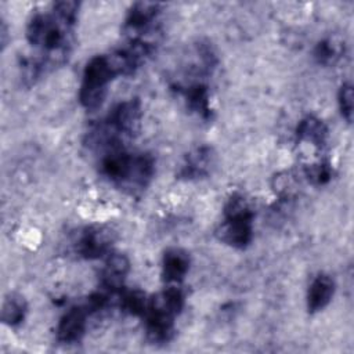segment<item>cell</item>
<instances>
[{"mask_svg":"<svg viewBox=\"0 0 354 354\" xmlns=\"http://www.w3.org/2000/svg\"><path fill=\"white\" fill-rule=\"evenodd\" d=\"M100 173L115 187L134 195L144 191L155 173V160L147 152H130L126 147L109 149L100 156Z\"/></svg>","mask_w":354,"mask_h":354,"instance_id":"cell-1","label":"cell"},{"mask_svg":"<svg viewBox=\"0 0 354 354\" xmlns=\"http://www.w3.org/2000/svg\"><path fill=\"white\" fill-rule=\"evenodd\" d=\"M142 111L138 100H126L116 104L108 115L87 134V145L91 149L104 151L122 148L126 141L137 136L141 127Z\"/></svg>","mask_w":354,"mask_h":354,"instance_id":"cell-2","label":"cell"},{"mask_svg":"<svg viewBox=\"0 0 354 354\" xmlns=\"http://www.w3.org/2000/svg\"><path fill=\"white\" fill-rule=\"evenodd\" d=\"M184 307V293L177 286H169L148 299L145 318L147 337L153 344L167 343L174 336V321Z\"/></svg>","mask_w":354,"mask_h":354,"instance_id":"cell-3","label":"cell"},{"mask_svg":"<svg viewBox=\"0 0 354 354\" xmlns=\"http://www.w3.org/2000/svg\"><path fill=\"white\" fill-rule=\"evenodd\" d=\"M120 72L111 54L93 57L83 72V79L79 90V101L87 111L97 109L104 102L111 82Z\"/></svg>","mask_w":354,"mask_h":354,"instance_id":"cell-4","label":"cell"},{"mask_svg":"<svg viewBox=\"0 0 354 354\" xmlns=\"http://www.w3.org/2000/svg\"><path fill=\"white\" fill-rule=\"evenodd\" d=\"M254 212L249 201L239 194H234L224 206V221L217 230V236L224 243L245 249L253 239Z\"/></svg>","mask_w":354,"mask_h":354,"instance_id":"cell-5","label":"cell"},{"mask_svg":"<svg viewBox=\"0 0 354 354\" xmlns=\"http://www.w3.org/2000/svg\"><path fill=\"white\" fill-rule=\"evenodd\" d=\"M159 3L140 1L134 3L127 11L123 32L127 40H140L158 44L159 41V15L162 12Z\"/></svg>","mask_w":354,"mask_h":354,"instance_id":"cell-6","label":"cell"},{"mask_svg":"<svg viewBox=\"0 0 354 354\" xmlns=\"http://www.w3.org/2000/svg\"><path fill=\"white\" fill-rule=\"evenodd\" d=\"M113 232L104 225H90L83 228L75 241V252L86 260L102 259L112 253Z\"/></svg>","mask_w":354,"mask_h":354,"instance_id":"cell-7","label":"cell"},{"mask_svg":"<svg viewBox=\"0 0 354 354\" xmlns=\"http://www.w3.org/2000/svg\"><path fill=\"white\" fill-rule=\"evenodd\" d=\"M90 311L83 304L71 307L59 319L57 326V339L61 343L72 344L82 340L87 329V319Z\"/></svg>","mask_w":354,"mask_h":354,"instance_id":"cell-8","label":"cell"},{"mask_svg":"<svg viewBox=\"0 0 354 354\" xmlns=\"http://www.w3.org/2000/svg\"><path fill=\"white\" fill-rule=\"evenodd\" d=\"M130 271V261L124 254L109 253L100 272V286L102 290L116 296L123 288Z\"/></svg>","mask_w":354,"mask_h":354,"instance_id":"cell-9","label":"cell"},{"mask_svg":"<svg viewBox=\"0 0 354 354\" xmlns=\"http://www.w3.org/2000/svg\"><path fill=\"white\" fill-rule=\"evenodd\" d=\"M213 165L214 152L212 147H198L185 155L184 163L178 171V177L185 180H198L206 177L210 173Z\"/></svg>","mask_w":354,"mask_h":354,"instance_id":"cell-10","label":"cell"},{"mask_svg":"<svg viewBox=\"0 0 354 354\" xmlns=\"http://www.w3.org/2000/svg\"><path fill=\"white\" fill-rule=\"evenodd\" d=\"M189 254L180 248H170L162 257V278L169 283L181 282L189 270Z\"/></svg>","mask_w":354,"mask_h":354,"instance_id":"cell-11","label":"cell"},{"mask_svg":"<svg viewBox=\"0 0 354 354\" xmlns=\"http://www.w3.org/2000/svg\"><path fill=\"white\" fill-rule=\"evenodd\" d=\"M176 88L178 93L184 95V100L189 111L195 112L205 120L212 118L213 111L210 106V94L205 83L194 82L188 86H176Z\"/></svg>","mask_w":354,"mask_h":354,"instance_id":"cell-12","label":"cell"},{"mask_svg":"<svg viewBox=\"0 0 354 354\" xmlns=\"http://www.w3.org/2000/svg\"><path fill=\"white\" fill-rule=\"evenodd\" d=\"M335 293V282L326 274H318L310 283L307 290V308L310 313L324 310L332 300Z\"/></svg>","mask_w":354,"mask_h":354,"instance_id":"cell-13","label":"cell"},{"mask_svg":"<svg viewBox=\"0 0 354 354\" xmlns=\"http://www.w3.org/2000/svg\"><path fill=\"white\" fill-rule=\"evenodd\" d=\"M326 138H328V127L317 116L308 115L303 118L296 127L297 142H307L321 149L326 144Z\"/></svg>","mask_w":354,"mask_h":354,"instance_id":"cell-14","label":"cell"},{"mask_svg":"<svg viewBox=\"0 0 354 354\" xmlns=\"http://www.w3.org/2000/svg\"><path fill=\"white\" fill-rule=\"evenodd\" d=\"M28 313L26 300L17 293L8 295L1 307V321L8 326H17L24 322Z\"/></svg>","mask_w":354,"mask_h":354,"instance_id":"cell-15","label":"cell"},{"mask_svg":"<svg viewBox=\"0 0 354 354\" xmlns=\"http://www.w3.org/2000/svg\"><path fill=\"white\" fill-rule=\"evenodd\" d=\"M116 300L122 311L130 314V315H137V317H144L148 299L145 297V293L138 290V289H131L126 290L122 289L116 295Z\"/></svg>","mask_w":354,"mask_h":354,"instance_id":"cell-16","label":"cell"},{"mask_svg":"<svg viewBox=\"0 0 354 354\" xmlns=\"http://www.w3.org/2000/svg\"><path fill=\"white\" fill-rule=\"evenodd\" d=\"M344 53L342 41L335 39H324L314 48V58L321 65H333Z\"/></svg>","mask_w":354,"mask_h":354,"instance_id":"cell-17","label":"cell"},{"mask_svg":"<svg viewBox=\"0 0 354 354\" xmlns=\"http://www.w3.org/2000/svg\"><path fill=\"white\" fill-rule=\"evenodd\" d=\"M332 166L326 160H318L317 163H311L304 167V174L308 181L315 185H324L332 178Z\"/></svg>","mask_w":354,"mask_h":354,"instance_id":"cell-18","label":"cell"},{"mask_svg":"<svg viewBox=\"0 0 354 354\" xmlns=\"http://www.w3.org/2000/svg\"><path fill=\"white\" fill-rule=\"evenodd\" d=\"M339 101V109L342 116L347 123H351L353 120V86L350 83H343L339 88L337 94Z\"/></svg>","mask_w":354,"mask_h":354,"instance_id":"cell-19","label":"cell"}]
</instances>
